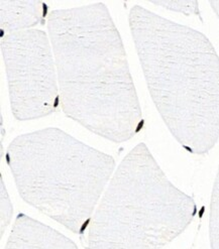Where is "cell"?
Instances as JSON below:
<instances>
[{
  "mask_svg": "<svg viewBox=\"0 0 219 249\" xmlns=\"http://www.w3.org/2000/svg\"><path fill=\"white\" fill-rule=\"evenodd\" d=\"M64 114L92 133L122 143L145 125L128 53L102 2L55 9L47 19Z\"/></svg>",
  "mask_w": 219,
  "mask_h": 249,
  "instance_id": "cell-1",
  "label": "cell"
},
{
  "mask_svg": "<svg viewBox=\"0 0 219 249\" xmlns=\"http://www.w3.org/2000/svg\"><path fill=\"white\" fill-rule=\"evenodd\" d=\"M128 23L147 89L159 114L190 154L219 141V56L209 38L141 5Z\"/></svg>",
  "mask_w": 219,
  "mask_h": 249,
  "instance_id": "cell-2",
  "label": "cell"
},
{
  "mask_svg": "<svg viewBox=\"0 0 219 249\" xmlns=\"http://www.w3.org/2000/svg\"><path fill=\"white\" fill-rule=\"evenodd\" d=\"M5 160L20 198L81 236L116 170L110 155L57 127L17 136Z\"/></svg>",
  "mask_w": 219,
  "mask_h": 249,
  "instance_id": "cell-3",
  "label": "cell"
},
{
  "mask_svg": "<svg viewBox=\"0 0 219 249\" xmlns=\"http://www.w3.org/2000/svg\"><path fill=\"white\" fill-rule=\"evenodd\" d=\"M194 199L163 172L146 143L123 158L95 209L87 249H162L192 223Z\"/></svg>",
  "mask_w": 219,
  "mask_h": 249,
  "instance_id": "cell-4",
  "label": "cell"
},
{
  "mask_svg": "<svg viewBox=\"0 0 219 249\" xmlns=\"http://www.w3.org/2000/svg\"><path fill=\"white\" fill-rule=\"evenodd\" d=\"M12 115L18 121L47 117L61 105L49 36L37 29L0 36Z\"/></svg>",
  "mask_w": 219,
  "mask_h": 249,
  "instance_id": "cell-5",
  "label": "cell"
},
{
  "mask_svg": "<svg viewBox=\"0 0 219 249\" xmlns=\"http://www.w3.org/2000/svg\"><path fill=\"white\" fill-rule=\"evenodd\" d=\"M4 249H78V246L58 230L20 213L15 220Z\"/></svg>",
  "mask_w": 219,
  "mask_h": 249,
  "instance_id": "cell-6",
  "label": "cell"
},
{
  "mask_svg": "<svg viewBox=\"0 0 219 249\" xmlns=\"http://www.w3.org/2000/svg\"><path fill=\"white\" fill-rule=\"evenodd\" d=\"M50 13L48 5L40 0H1L0 30L1 36L32 30L43 25Z\"/></svg>",
  "mask_w": 219,
  "mask_h": 249,
  "instance_id": "cell-7",
  "label": "cell"
},
{
  "mask_svg": "<svg viewBox=\"0 0 219 249\" xmlns=\"http://www.w3.org/2000/svg\"><path fill=\"white\" fill-rule=\"evenodd\" d=\"M209 240L211 249H219V167L214 181L210 202Z\"/></svg>",
  "mask_w": 219,
  "mask_h": 249,
  "instance_id": "cell-8",
  "label": "cell"
},
{
  "mask_svg": "<svg viewBox=\"0 0 219 249\" xmlns=\"http://www.w3.org/2000/svg\"><path fill=\"white\" fill-rule=\"evenodd\" d=\"M149 2L171 11L182 13L186 17L195 16L201 18L199 2L196 0H157Z\"/></svg>",
  "mask_w": 219,
  "mask_h": 249,
  "instance_id": "cell-9",
  "label": "cell"
},
{
  "mask_svg": "<svg viewBox=\"0 0 219 249\" xmlns=\"http://www.w3.org/2000/svg\"><path fill=\"white\" fill-rule=\"evenodd\" d=\"M0 183H1V236H2L4 234V230L7 228V226L11 222L13 207L9 200L2 178H0Z\"/></svg>",
  "mask_w": 219,
  "mask_h": 249,
  "instance_id": "cell-10",
  "label": "cell"
},
{
  "mask_svg": "<svg viewBox=\"0 0 219 249\" xmlns=\"http://www.w3.org/2000/svg\"><path fill=\"white\" fill-rule=\"evenodd\" d=\"M210 5L219 19V1H210Z\"/></svg>",
  "mask_w": 219,
  "mask_h": 249,
  "instance_id": "cell-11",
  "label": "cell"
}]
</instances>
